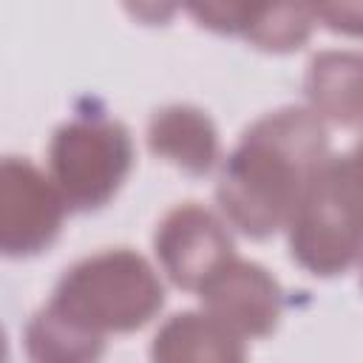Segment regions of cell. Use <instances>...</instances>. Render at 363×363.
Returning <instances> with one entry per match:
<instances>
[{
	"label": "cell",
	"instance_id": "5",
	"mask_svg": "<svg viewBox=\"0 0 363 363\" xmlns=\"http://www.w3.org/2000/svg\"><path fill=\"white\" fill-rule=\"evenodd\" d=\"M65 201L48 173L26 156H0V255L28 258L48 250L65 221Z\"/></svg>",
	"mask_w": 363,
	"mask_h": 363
},
{
	"label": "cell",
	"instance_id": "7",
	"mask_svg": "<svg viewBox=\"0 0 363 363\" xmlns=\"http://www.w3.org/2000/svg\"><path fill=\"white\" fill-rule=\"evenodd\" d=\"M199 298L207 315L230 326L244 340L269 335L284 312V289L278 278L258 261L238 255L221 264L199 286Z\"/></svg>",
	"mask_w": 363,
	"mask_h": 363
},
{
	"label": "cell",
	"instance_id": "13",
	"mask_svg": "<svg viewBox=\"0 0 363 363\" xmlns=\"http://www.w3.org/2000/svg\"><path fill=\"white\" fill-rule=\"evenodd\" d=\"M0 363H9V340H6L3 326H0Z\"/></svg>",
	"mask_w": 363,
	"mask_h": 363
},
{
	"label": "cell",
	"instance_id": "9",
	"mask_svg": "<svg viewBox=\"0 0 363 363\" xmlns=\"http://www.w3.org/2000/svg\"><path fill=\"white\" fill-rule=\"evenodd\" d=\"M150 363H247V343L204 309H184L156 329Z\"/></svg>",
	"mask_w": 363,
	"mask_h": 363
},
{
	"label": "cell",
	"instance_id": "12",
	"mask_svg": "<svg viewBox=\"0 0 363 363\" xmlns=\"http://www.w3.org/2000/svg\"><path fill=\"white\" fill-rule=\"evenodd\" d=\"M23 346L28 363H99L105 354V335L88 329L48 301L28 318Z\"/></svg>",
	"mask_w": 363,
	"mask_h": 363
},
{
	"label": "cell",
	"instance_id": "8",
	"mask_svg": "<svg viewBox=\"0 0 363 363\" xmlns=\"http://www.w3.org/2000/svg\"><path fill=\"white\" fill-rule=\"evenodd\" d=\"M199 26L221 34H238L264 51H295L315 28V9L278 3V6H244V3H204L187 9Z\"/></svg>",
	"mask_w": 363,
	"mask_h": 363
},
{
	"label": "cell",
	"instance_id": "10",
	"mask_svg": "<svg viewBox=\"0 0 363 363\" xmlns=\"http://www.w3.org/2000/svg\"><path fill=\"white\" fill-rule=\"evenodd\" d=\"M147 147L159 159L182 167L190 176H204L218 164V130L210 113L196 105L173 102L156 108L147 119Z\"/></svg>",
	"mask_w": 363,
	"mask_h": 363
},
{
	"label": "cell",
	"instance_id": "6",
	"mask_svg": "<svg viewBox=\"0 0 363 363\" xmlns=\"http://www.w3.org/2000/svg\"><path fill=\"white\" fill-rule=\"evenodd\" d=\"M153 252L170 284L199 292V286L235 255V244L218 213L201 201H182L156 224Z\"/></svg>",
	"mask_w": 363,
	"mask_h": 363
},
{
	"label": "cell",
	"instance_id": "2",
	"mask_svg": "<svg viewBox=\"0 0 363 363\" xmlns=\"http://www.w3.org/2000/svg\"><path fill=\"white\" fill-rule=\"evenodd\" d=\"M51 303L99 335H122L159 315L164 284L142 252L108 247L74 261L60 275Z\"/></svg>",
	"mask_w": 363,
	"mask_h": 363
},
{
	"label": "cell",
	"instance_id": "4",
	"mask_svg": "<svg viewBox=\"0 0 363 363\" xmlns=\"http://www.w3.org/2000/svg\"><path fill=\"white\" fill-rule=\"evenodd\" d=\"M133 167L130 130L111 116L85 113L62 122L48 142V179L68 210H99Z\"/></svg>",
	"mask_w": 363,
	"mask_h": 363
},
{
	"label": "cell",
	"instance_id": "11",
	"mask_svg": "<svg viewBox=\"0 0 363 363\" xmlns=\"http://www.w3.org/2000/svg\"><path fill=\"white\" fill-rule=\"evenodd\" d=\"M360 54L326 48L318 51L306 65L303 94L309 111L326 125L354 128L360 119Z\"/></svg>",
	"mask_w": 363,
	"mask_h": 363
},
{
	"label": "cell",
	"instance_id": "3",
	"mask_svg": "<svg viewBox=\"0 0 363 363\" xmlns=\"http://www.w3.org/2000/svg\"><path fill=\"white\" fill-rule=\"evenodd\" d=\"M289 252L312 275L332 278L360 258V167L354 150L329 153L306 182L289 221Z\"/></svg>",
	"mask_w": 363,
	"mask_h": 363
},
{
	"label": "cell",
	"instance_id": "1",
	"mask_svg": "<svg viewBox=\"0 0 363 363\" xmlns=\"http://www.w3.org/2000/svg\"><path fill=\"white\" fill-rule=\"evenodd\" d=\"M326 156L329 130L309 108L284 105L258 116L221 164L216 184L221 216L250 238H269L286 227Z\"/></svg>",
	"mask_w": 363,
	"mask_h": 363
}]
</instances>
